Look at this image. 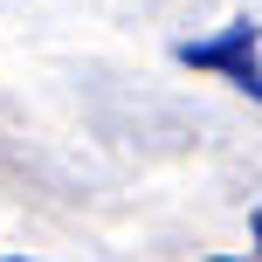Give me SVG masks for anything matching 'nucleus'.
I'll return each mask as SVG.
<instances>
[{"label": "nucleus", "instance_id": "nucleus-1", "mask_svg": "<svg viewBox=\"0 0 262 262\" xmlns=\"http://www.w3.org/2000/svg\"><path fill=\"white\" fill-rule=\"evenodd\" d=\"M186 69H221L235 90L262 97V55H255V21H228L214 41H180Z\"/></svg>", "mask_w": 262, "mask_h": 262}]
</instances>
